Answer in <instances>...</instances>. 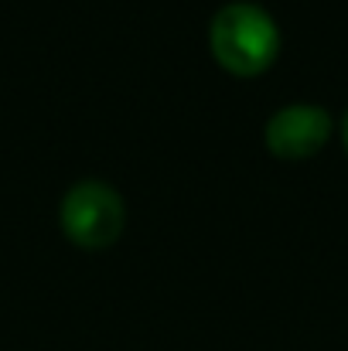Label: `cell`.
<instances>
[{
  "label": "cell",
  "instance_id": "cell-1",
  "mask_svg": "<svg viewBox=\"0 0 348 351\" xmlns=\"http://www.w3.org/2000/svg\"><path fill=\"white\" fill-rule=\"evenodd\" d=\"M212 58L232 75H259L280 55V27L273 14L253 0H232L212 14L209 24Z\"/></svg>",
  "mask_w": 348,
  "mask_h": 351
},
{
  "label": "cell",
  "instance_id": "cell-2",
  "mask_svg": "<svg viewBox=\"0 0 348 351\" xmlns=\"http://www.w3.org/2000/svg\"><path fill=\"white\" fill-rule=\"evenodd\" d=\"M62 232L79 249L100 252L110 249L126 229V205L113 184L106 181H79L65 191L58 208Z\"/></svg>",
  "mask_w": 348,
  "mask_h": 351
},
{
  "label": "cell",
  "instance_id": "cell-3",
  "mask_svg": "<svg viewBox=\"0 0 348 351\" xmlns=\"http://www.w3.org/2000/svg\"><path fill=\"white\" fill-rule=\"evenodd\" d=\"M332 136V113L318 103H290L280 106L263 126L266 150L283 160H301L318 154Z\"/></svg>",
  "mask_w": 348,
  "mask_h": 351
},
{
  "label": "cell",
  "instance_id": "cell-4",
  "mask_svg": "<svg viewBox=\"0 0 348 351\" xmlns=\"http://www.w3.org/2000/svg\"><path fill=\"white\" fill-rule=\"evenodd\" d=\"M342 140H345V150H348V113H345V119H342Z\"/></svg>",
  "mask_w": 348,
  "mask_h": 351
}]
</instances>
